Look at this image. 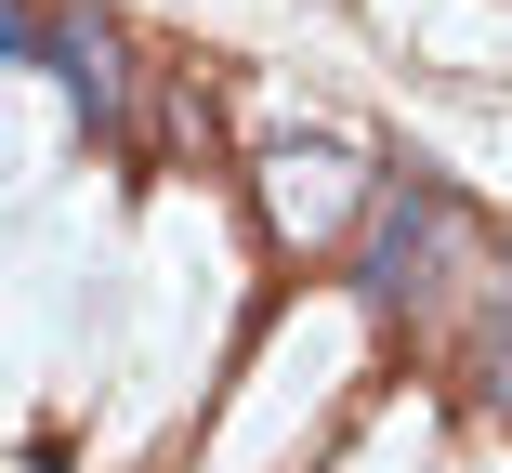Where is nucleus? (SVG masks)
I'll return each instance as SVG.
<instances>
[{
    "label": "nucleus",
    "instance_id": "obj_1",
    "mask_svg": "<svg viewBox=\"0 0 512 473\" xmlns=\"http://www.w3.org/2000/svg\"><path fill=\"white\" fill-rule=\"evenodd\" d=\"M460 250H473V224H460V198L434 171H381L368 184V224H355V250H342V276H355V303L381 316V329H421L447 290H460Z\"/></svg>",
    "mask_w": 512,
    "mask_h": 473
},
{
    "label": "nucleus",
    "instance_id": "obj_2",
    "mask_svg": "<svg viewBox=\"0 0 512 473\" xmlns=\"http://www.w3.org/2000/svg\"><path fill=\"white\" fill-rule=\"evenodd\" d=\"M40 66L66 79V106H79L92 132H119V119H132V53H119L106 14H53V27H40Z\"/></svg>",
    "mask_w": 512,
    "mask_h": 473
},
{
    "label": "nucleus",
    "instance_id": "obj_3",
    "mask_svg": "<svg viewBox=\"0 0 512 473\" xmlns=\"http://www.w3.org/2000/svg\"><path fill=\"white\" fill-rule=\"evenodd\" d=\"M40 27L53 14H14V0H0V66H40Z\"/></svg>",
    "mask_w": 512,
    "mask_h": 473
},
{
    "label": "nucleus",
    "instance_id": "obj_4",
    "mask_svg": "<svg viewBox=\"0 0 512 473\" xmlns=\"http://www.w3.org/2000/svg\"><path fill=\"white\" fill-rule=\"evenodd\" d=\"M473 382H486V408H499V421H512V342H499V355H486V368H473Z\"/></svg>",
    "mask_w": 512,
    "mask_h": 473
}]
</instances>
